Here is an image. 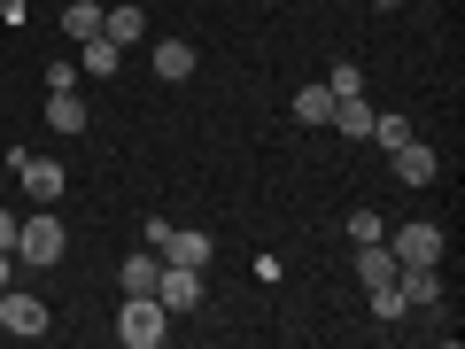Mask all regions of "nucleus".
<instances>
[{
    "mask_svg": "<svg viewBox=\"0 0 465 349\" xmlns=\"http://www.w3.org/2000/svg\"><path fill=\"white\" fill-rule=\"evenodd\" d=\"M116 342H124V349L171 342V311H163L155 295H124V311H116Z\"/></svg>",
    "mask_w": 465,
    "mask_h": 349,
    "instance_id": "1",
    "label": "nucleus"
},
{
    "mask_svg": "<svg viewBox=\"0 0 465 349\" xmlns=\"http://www.w3.org/2000/svg\"><path fill=\"white\" fill-rule=\"evenodd\" d=\"M63 249H70V233H63L54 210H39V217L16 225V256H24V264H63Z\"/></svg>",
    "mask_w": 465,
    "mask_h": 349,
    "instance_id": "2",
    "label": "nucleus"
},
{
    "mask_svg": "<svg viewBox=\"0 0 465 349\" xmlns=\"http://www.w3.org/2000/svg\"><path fill=\"white\" fill-rule=\"evenodd\" d=\"M155 303H163L171 318H186V311L202 303V272H194V264H171V256H163V272H155Z\"/></svg>",
    "mask_w": 465,
    "mask_h": 349,
    "instance_id": "3",
    "label": "nucleus"
},
{
    "mask_svg": "<svg viewBox=\"0 0 465 349\" xmlns=\"http://www.w3.org/2000/svg\"><path fill=\"white\" fill-rule=\"evenodd\" d=\"M0 334L39 342V334H47V303H39V295H16V287H0Z\"/></svg>",
    "mask_w": 465,
    "mask_h": 349,
    "instance_id": "4",
    "label": "nucleus"
},
{
    "mask_svg": "<svg viewBox=\"0 0 465 349\" xmlns=\"http://www.w3.org/2000/svg\"><path fill=\"white\" fill-rule=\"evenodd\" d=\"M8 171L24 179V194H32V202H63V164H47V155H24V148H8Z\"/></svg>",
    "mask_w": 465,
    "mask_h": 349,
    "instance_id": "5",
    "label": "nucleus"
},
{
    "mask_svg": "<svg viewBox=\"0 0 465 349\" xmlns=\"http://www.w3.org/2000/svg\"><path fill=\"white\" fill-rule=\"evenodd\" d=\"M396 295H403V311H434L442 303V272L434 264H396Z\"/></svg>",
    "mask_w": 465,
    "mask_h": 349,
    "instance_id": "6",
    "label": "nucleus"
},
{
    "mask_svg": "<svg viewBox=\"0 0 465 349\" xmlns=\"http://www.w3.org/2000/svg\"><path fill=\"white\" fill-rule=\"evenodd\" d=\"M388 249H396V264H442V225L419 217V225H403L396 241H388Z\"/></svg>",
    "mask_w": 465,
    "mask_h": 349,
    "instance_id": "7",
    "label": "nucleus"
},
{
    "mask_svg": "<svg viewBox=\"0 0 465 349\" xmlns=\"http://www.w3.org/2000/svg\"><path fill=\"white\" fill-rule=\"evenodd\" d=\"M357 280H365V295L396 287V249L388 241H357Z\"/></svg>",
    "mask_w": 465,
    "mask_h": 349,
    "instance_id": "8",
    "label": "nucleus"
},
{
    "mask_svg": "<svg viewBox=\"0 0 465 349\" xmlns=\"http://www.w3.org/2000/svg\"><path fill=\"white\" fill-rule=\"evenodd\" d=\"M396 155V179L403 186H434V171H442V155L427 148V140H403V148H388Z\"/></svg>",
    "mask_w": 465,
    "mask_h": 349,
    "instance_id": "9",
    "label": "nucleus"
},
{
    "mask_svg": "<svg viewBox=\"0 0 465 349\" xmlns=\"http://www.w3.org/2000/svg\"><path fill=\"white\" fill-rule=\"evenodd\" d=\"M148 70H155L163 85H186V78H194V47H186V39H155Z\"/></svg>",
    "mask_w": 465,
    "mask_h": 349,
    "instance_id": "10",
    "label": "nucleus"
},
{
    "mask_svg": "<svg viewBox=\"0 0 465 349\" xmlns=\"http://www.w3.org/2000/svg\"><path fill=\"white\" fill-rule=\"evenodd\" d=\"M326 125H333L341 140H365V133H372V101H365V94H333V116H326Z\"/></svg>",
    "mask_w": 465,
    "mask_h": 349,
    "instance_id": "11",
    "label": "nucleus"
},
{
    "mask_svg": "<svg viewBox=\"0 0 465 349\" xmlns=\"http://www.w3.org/2000/svg\"><path fill=\"white\" fill-rule=\"evenodd\" d=\"M163 256H171V264H210V233H202V225H171V241H163Z\"/></svg>",
    "mask_w": 465,
    "mask_h": 349,
    "instance_id": "12",
    "label": "nucleus"
},
{
    "mask_svg": "<svg viewBox=\"0 0 465 349\" xmlns=\"http://www.w3.org/2000/svg\"><path fill=\"white\" fill-rule=\"evenodd\" d=\"M78 63H85V78H109V70L124 63V47H116L109 32H94V39H78Z\"/></svg>",
    "mask_w": 465,
    "mask_h": 349,
    "instance_id": "13",
    "label": "nucleus"
},
{
    "mask_svg": "<svg viewBox=\"0 0 465 349\" xmlns=\"http://www.w3.org/2000/svg\"><path fill=\"white\" fill-rule=\"evenodd\" d=\"M47 125H54L63 140H78V133H85V101H78V94H47Z\"/></svg>",
    "mask_w": 465,
    "mask_h": 349,
    "instance_id": "14",
    "label": "nucleus"
},
{
    "mask_svg": "<svg viewBox=\"0 0 465 349\" xmlns=\"http://www.w3.org/2000/svg\"><path fill=\"white\" fill-rule=\"evenodd\" d=\"M155 272H163V256H133V264H116V287L124 295H155Z\"/></svg>",
    "mask_w": 465,
    "mask_h": 349,
    "instance_id": "15",
    "label": "nucleus"
},
{
    "mask_svg": "<svg viewBox=\"0 0 465 349\" xmlns=\"http://www.w3.org/2000/svg\"><path fill=\"white\" fill-rule=\"evenodd\" d=\"M101 16H109L101 0H70V8H63V32H70V39H94V32H101Z\"/></svg>",
    "mask_w": 465,
    "mask_h": 349,
    "instance_id": "16",
    "label": "nucleus"
},
{
    "mask_svg": "<svg viewBox=\"0 0 465 349\" xmlns=\"http://www.w3.org/2000/svg\"><path fill=\"white\" fill-rule=\"evenodd\" d=\"M333 116V85H302L295 94V125H326Z\"/></svg>",
    "mask_w": 465,
    "mask_h": 349,
    "instance_id": "17",
    "label": "nucleus"
},
{
    "mask_svg": "<svg viewBox=\"0 0 465 349\" xmlns=\"http://www.w3.org/2000/svg\"><path fill=\"white\" fill-rule=\"evenodd\" d=\"M365 140H381V148H403V140H411V116H403V109H388V116L372 109V133H365Z\"/></svg>",
    "mask_w": 465,
    "mask_h": 349,
    "instance_id": "18",
    "label": "nucleus"
},
{
    "mask_svg": "<svg viewBox=\"0 0 465 349\" xmlns=\"http://www.w3.org/2000/svg\"><path fill=\"white\" fill-rule=\"evenodd\" d=\"M140 24H148L140 8H109V16H101V32H109L116 47H133V39H140Z\"/></svg>",
    "mask_w": 465,
    "mask_h": 349,
    "instance_id": "19",
    "label": "nucleus"
},
{
    "mask_svg": "<svg viewBox=\"0 0 465 349\" xmlns=\"http://www.w3.org/2000/svg\"><path fill=\"white\" fill-rule=\"evenodd\" d=\"M349 241H388V225H381V210H357V217H349Z\"/></svg>",
    "mask_w": 465,
    "mask_h": 349,
    "instance_id": "20",
    "label": "nucleus"
},
{
    "mask_svg": "<svg viewBox=\"0 0 465 349\" xmlns=\"http://www.w3.org/2000/svg\"><path fill=\"white\" fill-rule=\"evenodd\" d=\"M39 78H47V94H78V63H47Z\"/></svg>",
    "mask_w": 465,
    "mask_h": 349,
    "instance_id": "21",
    "label": "nucleus"
},
{
    "mask_svg": "<svg viewBox=\"0 0 465 349\" xmlns=\"http://www.w3.org/2000/svg\"><path fill=\"white\" fill-rule=\"evenodd\" d=\"M326 85H333V94H365V70H357V63H333Z\"/></svg>",
    "mask_w": 465,
    "mask_h": 349,
    "instance_id": "22",
    "label": "nucleus"
},
{
    "mask_svg": "<svg viewBox=\"0 0 465 349\" xmlns=\"http://www.w3.org/2000/svg\"><path fill=\"white\" fill-rule=\"evenodd\" d=\"M0 249H16V210H0Z\"/></svg>",
    "mask_w": 465,
    "mask_h": 349,
    "instance_id": "23",
    "label": "nucleus"
},
{
    "mask_svg": "<svg viewBox=\"0 0 465 349\" xmlns=\"http://www.w3.org/2000/svg\"><path fill=\"white\" fill-rule=\"evenodd\" d=\"M0 287H16V249H0Z\"/></svg>",
    "mask_w": 465,
    "mask_h": 349,
    "instance_id": "24",
    "label": "nucleus"
},
{
    "mask_svg": "<svg viewBox=\"0 0 465 349\" xmlns=\"http://www.w3.org/2000/svg\"><path fill=\"white\" fill-rule=\"evenodd\" d=\"M372 8H403V0H372Z\"/></svg>",
    "mask_w": 465,
    "mask_h": 349,
    "instance_id": "25",
    "label": "nucleus"
}]
</instances>
